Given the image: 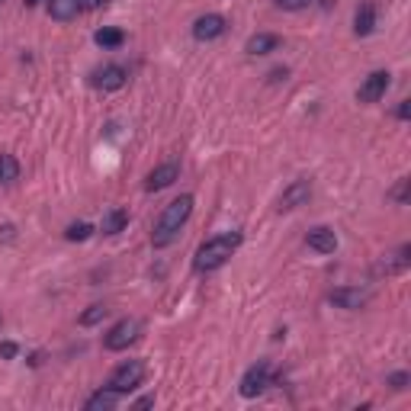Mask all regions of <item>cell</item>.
<instances>
[{
    "instance_id": "7c38bea8",
    "label": "cell",
    "mask_w": 411,
    "mask_h": 411,
    "mask_svg": "<svg viewBox=\"0 0 411 411\" xmlns=\"http://www.w3.org/2000/svg\"><path fill=\"white\" fill-rule=\"evenodd\" d=\"M305 244H309L312 251H318V254H334V251H337V235L331 229H324V225H318V229H312L309 235H305Z\"/></svg>"
},
{
    "instance_id": "2e32d148",
    "label": "cell",
    "mask_w": 411,
    "mask_h": 411,
    "mask_svg": "<svg viewBox=\"0 0 411 411\" xmlns=\"http://www.w3.org/2000/svg\"><path fill=\"white\" fill-rule=\"evenodd\" d=\"M48 13L58 23L75 20V16L81 13V0H48Z\"/></svg>"
},
{
    "instance_id": "ffe728a7",
    "label": "cell",
    "mask_w": 411,
    "mask_h": 411,
    "mask_svg": "<svg viewBox=\"0 0 411 411\" xmlns=\"http://www.w3.org/2000/svg\"><path fill=\"white\" fill-rule=\"evenodd\" d=\"M20 180V161L13 155H0V183Z\"/></svg>"
},
{
    "instance_id": "8fae6325",
    "label": "cell",
    "mask_w": 411,
    "mask_h": 411,
    "mask_svg": "<svg viewBox=\"0 0 411 411\" xmlns=\"http://www.w3.org/2000/svg\"><path fill=\"white\" fill-rule=\"evenodd\" d=\"M180 177V164L177 161H168V164H161V168H155L148 174V180H145V190L148 193H158V190H168L170 183Z\"/></svg>"
},
{
    "instance_id": "cb8c5ba5",
    "label": "cell",
    "mask_w": 411,
    "mask_h": 411,
    "mask_svg": "<svg viewBox=\"0 0 411 411\" xmlns=\"http://www.w3.org/2000/svg\"><path fill=\"white\" fill-rule=\"evenodd\" d=\"M16 354H20V347L13 341H0V357L4 360H16Z\"/></svg>"
},
{
    "instance_id": "ac0fdd59",
    "label": "cell",
    "mask_w": 411,
    "mask_h": 411,
    "mask_svg": "<svg viewBox=\"0 0 411 411\" xmlns=\"http://www.w3.org/2000/svg\"><path fill=\"white\" fill-rule=\"evenodd\" d=\"M126 225H128V212L126 209H109L106 216H103L100 231H103V235H119Z\"/></svg>"
},
{
    "instance_id": "7402d4cb",
    "label": "cell",
    "mask_w": 411,
    "mask_h": 411,
    "mask_svg": "<svg viewBox=\"0 0 411 411\" xmlns=\"http://www.w3.org/2000/svg\"><path fill=\"white\" fill-rule=\"evenodd\" d=\"M106 315H109L106 305H90V309L84 312V315L77 318V322H81V328H94V324H100Z\"/></svg>"
},
{
    "instance_id": "4fadbf2b",
    "label": "cell",
    "mask_w": 411,
    "mask_h": 411,
    "mask_svg": "<svg viewBox=\"0 0 411 411\" xmlns=\"http://www.w3.org/2000/svg\"><path fill=\"white\" fill-rule=\"evenodd\" d=\"M408 263H411V248H408V244H402L395 254H385V261L376 267V273L395 277V273H405V270H408Z\"/></svg>"
},
{
    "instance_id": "5bb4252c",
    "label": "cell",
    "mask_w": 411,
    "mask_h": 411,
    "mask_svg": "<svg viewBox=\"0 0 411 411\" xmlns=\"http://www.w3.org/2000/svg\"><path fill=\"white\" fill-rule=\"evenodd\" d=\"M373 29H376V4H373V0H363L357 7V16H354V33L370 35Z\"/></svg>"
},
{
    "instance_id": "44dd1931",
    "label": "cell",
    "mask_w": 411,
    "mask_h": 411,
    "mask_svg": "<svg viewBox=\"0 0 411 411\" xmlns=\"http://www.w3.org/2000/svg\"><path fill=\"white\" fill-rule=\"evenodd\" d=\"M90 235H94V225H90V222H71V225L65 229L67 241H87Z\"/></svg>"
},
{
    "instance_id": "603a6c76",
    "label": "cell",
    "mask_w": 411,
    "mask_h": 411,
    "mask_svg": "<svg viewBox=\"0 0 411 411\" xmlns=\"http://www.w3.org/2000/svg\"><path fill=\"white\" fill-rule=\"evenodd\" d=\"M408 183L411 180H398L395 187H392V193H389V199H395L398 206H405V202H408Z\"/></svg>"
},
{
    "instance_id": "d4e9b609",
    "label": "cell",
    "mask_w": 411,
    "mask_h": 411,
    "mask_svg": "<svg viewBox=\"0 0 411 411\" xmlns=\"http://www.w3.org/2000/svg\"><path fill=\"white\" fill-rule=\"evenodd\" d=\"M309 4L312 0H277V7H283V10H305Z\"/></svg>"
},
{
    "instance_id": "83f0119b",
    "label": "cell",
    "mask_w": 411,
    "mask_h": 411,
    "mask_svg": "<svg viewBox=\"0 0 411 411\" xmlns=\"http://www.w3.org/2000/svg\"><path fill=\"white\" fill-rule=\"evenodd\" d=\"M395 116H398V119H408V116H411V103H408V100H402V103H398Z\"/></svg>"
},
{
    "instance_id": "8992f818",
    "label": "cell",
    "mask_w": 411,
    "mask_h": 411,
    "mask_svg": "<svg viewBox=\"0 0 411 411\" xmlns=\"http://www.w3.org/2000/svg\"><path fill=\"white\" fill-rule=\"evenodd\" d=\"M328 302L337 305V309H347V312H357L370 302V292L357 290V286H344V290H331L328 292Z\"/></svg>"
},
{
    "instance_id": "4316f807",
    "label": "cell",
    "mask_w": 411,
    "mask_h": 411,
    "mask_svg": "<svg viewBox=\"0 0 411 411\" xmlns=\"http://www.w3.org/2000/svg\"><path fill=\"white\" fill-rule=\"evenodd\" d=\"M106 7V0H81V10H100Z\"/></svg>"
},
{
    "instance_id": "4dcf8cb0",
    "label": "cell",
    "mask_w": 411,
    "mask_h": 411,
    "mask_svg": "<svg viewBox=\"0 0 411 411\" xmlns=\"http://www.w3.org/2000/svg\"><path fill=\"white\" fill-rule=\"evenodd\" d=\"M0 4H4V0H0Z\"/></svg>"
},
{
    "instance_id": "f546056e",
    "label": "cell",
    "mask_w": 411,
    "mask_h": 411,
    "mask_svg": "<svg viewBox=\"0 0 411 411\" xmlns=\"http://www.w3.org/2000/svg\"><path fill=\"white\" fill-rule=\"evenodd\" d=\"M42 0H26V7H39Z\"/></svg>"
},
{
    "instance_id": "ba28073f",
    "label": "cell",
    "mask_w": 411,
    "mask_h": 411,
    "mask_svg": "<svg viewBox=\"0 0 411 411\" xmlns=\"http://www.w3.org/2000/svg\"><path fill=\"white\" fill-rule=\"evenodd\" d=\"M225 29H229L225 16L206 13V16H199V20L193 23V39L196 42H212V39H219V35H225Z\"/></svg>"
},
{
    "instance_id": "7a4b0ae2",
    "label": "cell",
    "mask_w": 411,
    "mask_h": 411,
    "mask_svg": "<svg viewBox=\"0 0 411 411\" xmlns=\"http://www.w3.org/2000/svg\"><path fill=\"white\" fill-rule=\"evenodd\" d=\"M190 212H193V196H190V193H183L180 199L168 202V206L161 209V216H158V222H155L151 244H155V248H168V244L177 238V231L187 225Z\"/></svg>"
},
{
    "instance_id": "f1b7e54d",
    "label": "cell",
    "mask_w": 411,
    "mask_h": 411,
    "mask_svg": "<svg viewBox=\"0 0 411 411\" xmlns=\"http://www.w3.org/2000/svg\"><path fill=\"white\" fill-rule=\"evenodd\" d=\"M148 405H155V395H148V398H138V402H135V408H148Z\"/></svg>"
},
{
    "instance_id": "d6986e66",
    "label": "cell",
    "mask_w": 411,
    "mask_h": 411,
    "mask_svg": "<svg viewBox=\"0 0 411 411\" xmlns=\"http://www.w3.org/2000/svg\"><path fill=\"white\" fill-rule=\"evenodd\" d=\"M94 42L100 48H119L122 42H126V33H122V29H113V26H103L94 33Z\"/></svg>"
},
{
    "instance_id": "30bf717a",
    "label": "cell",
    "mask_w": 411,
    "mask_h": 411,
    "mask_svg": "<svg viewBox=\"0 0 411 411\" xmlns=\"http://www.w3.org/2000/svg\"><path fill=\"white\" fill-rule=\"evenodd\" d=\"M126 81H128V71H126V67H122V65H106L103 71H97L94 87H100V90H106V94H113V90L126 87Z\"/></svg>"
},
{
    "instance_id": "484cf974",
    "label": "cell",
    "mask_w": 411,
    "mask_h": 411,
    "mask_svg": "<svg viewBox=\"0 0 411 411\" xmlns=\"http://www.w3.org/2000/svg\"><path fill=\"white\" fill-rule=\"evenodd\" d=\"M389 385H392L395 392H402L405 385H408V373H392V376H389Z\"/></svg>"
},
{
    "instance_id": "5b68a950",
    "label": "cell",
    "mask_w": 411,
    "mask_h": 411,
    "mask_svg": "<svg viewBox=\"0 0 411 411\" xmlns=\"http://www.w3.org/2000/svg\"><path fill=\"white\" fill-rule=\"evenodd\" d=\"M135 337H138V322L135 318H122V322H116L113 328H109V334L103 337V347L106 351H126L128 344H135Z\"/></svg>"
},
{
    "instance_id": "9c48e42d",
    "label": "cell",
    "mask_w": 411,
    "mask_h": 411,
    "mask_svg": "<svg viewBox=\"0 0 411 411\" xmlns=\"http://www.w3.org/2000/svg\"><path fill=\"white\" fill-rule=\"evenodd\" d=\"M309 196H312V183L309 180H292L290 187L283 190V196H280V212H290V209L305 206Z\"/></svg>"
},
{
    "instance_id": "52a82bcc",
    "label": "cell",
    "mask_w": 411,
    "mask_h": 411,
    "mask_svg": "<svg viewBox=\"0 0 411 411\" xmlns=\"http://www.w3.org/2000/svg\"><path fill=\"white\" fill-rule=\"evenodd\" d=\"M389 90V71H373L357 90V100L360 103H379Z\"/></svg>"
},
{
    "instance_id": "277c9868",
    "label": "cell",
    "mask_w": 411,
    "mask_h": 411,
    "mask_svg": "<svg viewBox=\"0 0 411 411\" xmlns=\"http://www.w3.org/2000/svg\"><path fill=\"white\" fill-rule=\"evenodd\" d=\"M145 379V363L142 360H126L122 366H116V373L109 376V389H116L119 395H126V392L138 389Z\"/></svg>"
},
{
    "instance_id": "9a60e30c",
    "label": "cell",
    "mask_w": 411,
    "mask_h": 411,
    "mask_svg": "<svg viewBox=\"0 0 411 411\" xmlns=\"http://www.w3.org/2000/svg\"><path fill=\"white\" fill-rule=\"evenodd\" d=\"M280 48V35L277 33H257L248 39V45H244V52L248 55H270Z\"/></svg>"
},
{
    "instance_id": "3957f363",
    "label": "cell",
    "mask_w": 411,
    "mask_h": 411,
    "mask_svg": "<svg viewBox=\"0 0 411 411\" xmlns=\"http://www.w3.org/2000/svg\"><path fill=\"white\" fill-rule=\"evenodd\" d=\"M270 376H273V363H270V360H257V363L241 376V385H238L241 398H257L270 385Z\"/></svg>"
},
{
    "instance_id": "6da1fadb",
    "label": "cell",
    "mask_w": 411,
    "mask_h": 411,
    "mask_svg": "<svg viewBox=\"0 0 411 411\" xmlns=\"http://www.w3.org/2000/svg\"><path fill=\"white\" fill-rule=\"evenodd\" d=\"M241 248V231H222V235H212L209 241H202L199 251L193 257V270L196 273H212V270L225 267L229 257Z\"/></svg>"
},
{
    "instance_id": "e0dca14e",
    "label": "cell",
    "mask_w": 411,
    "mask_h": 411,
    "mask_svg": "<svg viewBox=\"0 0 411 411\" xmlns=\"http://www.w3.org/2000/svg\"><path fill=\"white\" fill-rule=\"evenodd\" d=\"M116 402H119V392H116V389H100V392H94V395L87 398V411H109V408H116Z\"/></svg>"
}]
</instances>
